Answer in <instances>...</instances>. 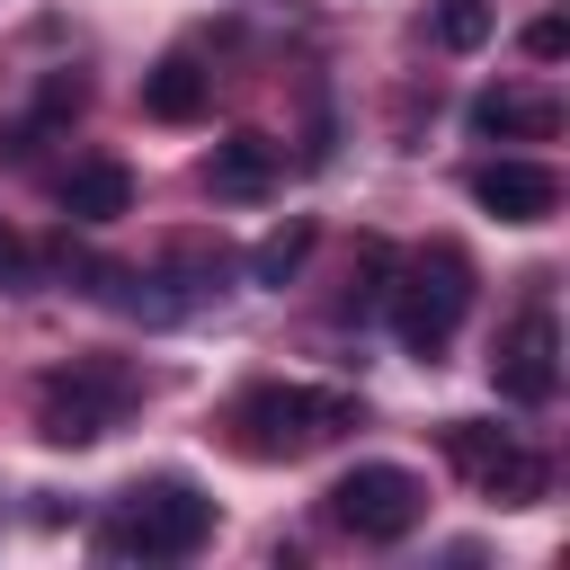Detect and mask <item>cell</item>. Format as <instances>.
Instances as JSON below:
<instances>
[{
  "instance_id": "9c48e42d",
  "label": "cell",
  "mask_w": 570,
  "mask_h": 570,
  "mask_svg": "<svg viewBox=\"0 0 570 570\" xmlns=\"http://www.w3.org/2000/svg\"><path fill=\"white\" fill-rule=\"evenodd\" d=\"M62 214H71V223H116V214H134V169H125V160H80V169L62 178Z\"/></svg>"
},
{
  "instance_id": "7c38bea8",
  "label": "cell",
  "mask_w": 570,
  "mask_h": 570,
  "mask_svg": "<svg viewBox=\"0 0 570 570\" xmlns=\"http://www.w3.org/2000/svg\"><path fill=\"white\" fill-rule=\"evenodd\" d=\"M508 445H517V436H508V428H481V419H454V428H445V454H454L463 481H490Z\"/></svg>"
},
{
  "instance_id": "8992f818",
  "label": "cell",
  "mask_w": 570,
  "mask_h": 570,
  "mask_svg": "<svg viewBox=\"0 0 570 570\" xmlns=\"http://www.w3.org/2000/svg\"><path fill=\"white\" fill-rule=\"evenodd\" d=\"M490 383H499V401H517V410H543V401L561 392V321H552V303H525V312L499 330Z\"/></svg>"
},
{
  "instance_id": "3957f363",
  "label": "cell",
  "mask_w": 570,
  "mask_h": 570,
  "mask_svg": "<svg viewBox=\"0 0 570 570\" xmlns=\"http://www.w3.org/2000/svg\"><path fill=\"white\" fill-rule=\"evenodd\" d=\"M232 428H240V445H249V454H303V445H321V436L356 428V401H347V392H294V383H258V392H240Z\"/></svg>"
},
{
  "instance_id": "ba28073f",
  "label": "cell",
  "mask_w": 570,
  "mask_h": 570,
  "mask_svg": "<svg viewBox=\"0 0 570 570\" xmlns=\"http://www.w3.org/2000/svg\"><path fill=\"white\" fill-rule=\"evenodd\" d=\"M276 169H285V151H276L267 134H232V142H214L205 187H214L223 205H249V196H267V187H276Z\"/></svg>"
},
{
  "instance_id": "5bb4252c",
  "label": "cell",
  "mask_w": 570,
  "mask_h": 570,
  "mask_svg": "<svg viewBox=\"0 0 570 570\" xmlns=\"http://www.w3.org/2000/svg\"><path fill=\"white\" fill-rule=\"evenodd\" d=\"M303 258H312V223H285V232H267V240L249 249V276H258V285H285Z\"/></svg>"
},
{
  "instance_id": "5b68a950",
  "label": "cell",
  "mask_w": 570,
  "mask_h": 570,
  "mask_svg": "<svg viewBox=\"0 0 570 570\" xmlns=\"http://www.w3.org/2000/svg\"><path fill=\"white\" fill-rule=\"evenodd\" d=\"M463 303H472V267H463V249H428V258L392 285V338H401L410 356H436V347L454 338Z\"/></svg>"
},
{
  "instance_id": "277c9868",
  "label": "cell",
  "mask_w": 570,
  "mask_h": 570,
  "mask_svg": "<svg viewBox=\"0 0 570 570\" xmlns=\"http://www.w3.org/2000/svg\"><path fill=\"white\" fill-rule=\"evenodd\" d=\"M419 517H428V481L410 463H356L330 481V525L356 543H401Z\"/></svg>"
},
{
  "instance_id": "4fadbf2b",
  "label": "cell",
  "mask_w": 570,
  "mask_h": 570,
  "mask_svg": "<svg viewBox=\"0 0 570 570\" xmlns=\"http://www.w3.org/2000/svg\"><path fill=\"white\" fill-rule=\"evenodd\" d=\"M490 27H499L490 0H436V45H445V53H481Z\"/></svg>"
},
{
  "instance_id": "30bf717a",
  "label": "cell",
  "mask_w": 570,
  "mask_h": 570,
  "mask_svg": "<svg viewBox=\"0 0 570 570\" xmlns=\"http://www.w3.org/2000/svg\"><path fill=\"white\" fill-rule=\"evenodd\" d=\"M561 125V107L552 98H534V89H481L472 98V134H517V142H543Z\"/></svg>"
},
{
  "instance_id": "8fae6325",
  "label": "cell",
  "mask_w": 570,
  "mask_h": 570,
  "mask_svg": "<svg viewBox=\"0 0 570 570\" xmlns=\"http://www.w3.org/2000/svg\"><path fill=\"white\" fill-rule=\"evenodd\" d=\"M142 116H160V125H196V116H205V71H196L187 53L151 62V71H142Z\"/></svg>"
},
{
  "instance_id": "7a4b0ae2",
  "label": "cell",
  "mask_w": 570,
  "mask_h": 570,
  "mask_svg": "<svg viewBox=\"0 0 570 570\" xmlns=\"http://www.w3.org/2000/svg\"><path fill=\"white\" fill-rule=\"evenodd\" d=\"M125 410H134V374L107 365V356H80V365H62V374L36 383V428H45L53 445H89V436H107Z\"/></svg>"
},
{
  "instance_id": "2e32d148",
  "label": "cell",
  "mask_w": 570,
  "mask_h": 570,
  "mask_svg": "<svg viewBox=\"0 0 570 570\" xmlns=\"http://www.w3.org/2000/svg\"><path fill=\"white\" fill-rule=\"evenodd\" d=\"M27 267H36V258H27V240L0 223V285H27Z\"/></svg>"
},
{
  "instance_id": "52a82bcc",
  "label": "cell",
  "mask_w": 570,
  "mask_h": 570,
  "mask_svg": "<svg viewBox=\"0 0 570 570\" xmlns=\"http://www.w3.org/2000/svg\"><path fill=\"white\" fill-rule=\"evenodd\" d=\"M472 205H490L499 223H552L561 178L543 160H490V169H472Z\"/></svg>"
},
{
  "instance_id": "9a60e30c",
  "label": "cell",
  "mask_w": 570,
  "mask_h": 570,
  "mask_svg": "<svg viewBox=\"0 0 570 570\" xmlns=\"http://www.w3.org/2000/svg\"><path fill=\"white\" fill-rule=\"evenodd\" d=\"M525 53H534V62H561V53H570V27H561V18H534V27H525Z\"/></svg>"
},
{
  "instance_id": "6da1fadb",
  "label": "cell",
  "mask_w": 570,
  "mask_h": 570,
  "mask_svg": "<svg viewBox=\"0 0 570 570\" xmlns=\"http://www.w3.org/2000/svg\"><path fill=\"white\" fill-rule=\"evenodd\" d=\"M205 534H214V499L196 481H142V490H125V517L98 534V552H116V561H187Z\"/></svg>"
}]
</instances>
